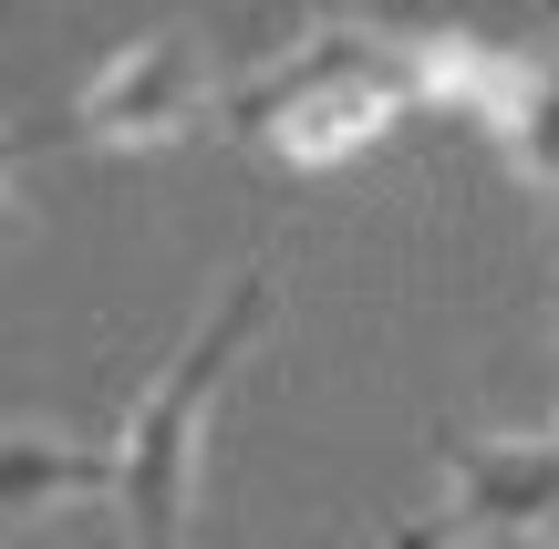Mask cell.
<instances>
[{
  "label": "cell",
  "mask_w": 559,
  "mask_h": 549,
  "mask_svg": "<svg viewBox=\"0 0 559 549\" xmlns=\"http://www.w3.org/2000/svg\"><path fill=\"white\" fill-rule=\"evenodd\" d=\"M207 104H218V83H207V41L198 32H145V41H124V52L83 83L73 135L83 145H166V135H187Z\"/></svg>",
  "instance_id": "cell-4"
},
{
  "label": "cell",
  "mask_w": 559,
  "mask_h": 549,
  "mask_svg": "<svg viewBox=\"0 0 559 549\" xmlns=\"http://www.w3.org/2000/svg\"><path fill=\"white\" fill-rule=\"evenodd\" d=\"M104 477L115 467H104L94 435L0 415V529H21V518H41V509H73V498H104Z\"/></svg>",
  "instance_id": "cell-5"
},
{
  "label": "cell",
  "mask_w": 559,
  "mask_h": 549,
  "mask_svg": "<svg viewBox=\"0 0 559 549\" xmlns=\"http://www.w3.org/2000/svg\"><path fill=\"white\" fill-rule=\"evenodd\" d=\"M383 549H445L436 518H404V529H383Z\"/></svg>",
  "instance_id": "cell-8"
},
{
  "label": "cell",
  "mask_w": 559,
  "mask_h": 549,
  "mask_svg": "<svg viewBox=\"0 0 559 549\" xmlns=\"http://www.w3.org/2000/svg\"><path fill=\"white\" fill-rule=\"evenodd\" d=\"M404 94H415L404 32H383V21H311L280 62H260L239 94H218V115H228V135L270 145L290 166H342L353 145H373L394 124Z\"/></svg>",
  "instance_id": "cell-2"
},
{
  "label": "cell",
  "mask_w": 559,
  "mask_h": 549,
  "mask_svg": "<svg viewBox=\"0 0 559 549\" xmlns=\"http://www.w3.org/2000/svg\"><path fill=\"white\" fill-rule=\"evenodd\" d=\"M21 239V177H11V145H0V249Z\"/></svg>",
  "instance_id": "cell-7"
},
{
  "label": "cell",
  "mask_w": 559,
  "mask_h": 549,
  "mask_svg": "<svg viewBox=\"0 0 559 549\" xmlns=\"http://www.w3.org/2000/svg\"><path fill=\"white\" fill-rule=\"evenodd\" d=\"M487 124H498V145L519 156V177L559 207V32L539 52H508V83H498V104H487Z\"/></svg>",
  "instance_id": "cell-6"
},
{
  "label": "cell",
  "mask_w": 559,
  "mask_h": 549,
  "mask_svg": "<svg viewBox=\"0 0 559 549\" xmlns=\"http://www.w3.org/2000/svg\"><path fill=\"white\" fill-rule=\"evenodd\" d=\"M445 549H559V435H487L445 426L436 435Z\"/></svg>",
  "instance_id": "cell-3"
},
{
  "label": "cell",
  "mask_w": 559,
  "mask_h": 549,
  "mask_svg": "<svg viewBox=\"0 0 559 549\" xmlns=\"http://www.w3.org/2000/svg\"><path fill=\"white\" fill-rule=\"evenodd\" d=\"M270 311H280V270L249 260L239 281L198 311V332L166 353V373L135 394V415L104 435V467H115V477H104V498H115V518H124V539H135V549H177L187 539L198 456H207V405H218L228 373L249 363V343L270 332Z\"/></svg>",
  "instance_id": "cell-1"
}]
</instances>
